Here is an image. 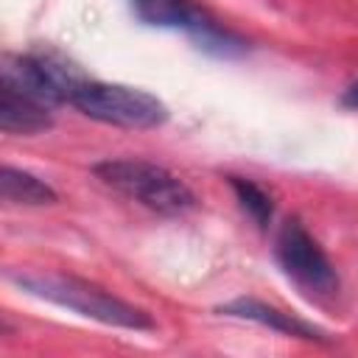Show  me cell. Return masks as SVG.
<instances>
[{
  "mask_svg": "<svg viewBox=\"0 0 358 358\" xmlns=\"http://www.w3.org/2000/svg\"><path fill=\"white\" fill-rule=\"evenodd\" d=\"M8 280L22 288L25 294L53 302L59 308H67L84 319L109 324V327H123V330H154V319L148 310L109 294L106 288L87 282L73 274H59V271H34V268H17L8 271Z\"/></svg>",
  "mask_w": 358,
  "mask_h": 358,
  "instance_id": "obj_1",
  "label": "cell"
},
{
  "mask_svg": "<svg viewBox=\"0 0 358 358\" xmlns=\"http://www.w3.org/2000/svg\"><path fill=\"white\" fill-rule=\"evenodd\" d=\"M92 173L112 190L162 215H182L196 207L193 190L173 171L151 159H137V157L103 159L92 165Z\"/></svg>",
  "mask_w": 358,
  "mask_h": 358,
  "instance_id": "obj_2",
  "label": "cell"
},
{
  "mask_svg": "<svg viewBox=\"0 0 358 358\" xmlns=\"http://www.w3.org/2000/svg\"><path fill=\"white\" fill-rule=\"evenodd\" d=\"M84 81L90 78H84V73L59 53H8L0 64V87L28 95L50 109L59 103H73V95Z\"/></svg>",
  "mask_w": 358,
  "mask_h": 358,
  "instance_id": "obj_3",
  "label": "cell"
},
{
  "mask_svg": "<svg viewBox=\"0 0 358 358\" xmlns=\"http://www.w3.org/2000/svg\"><path fill=\"white\" fill-rule=\"evenodd\" d=\"M73 106L98 123L120 129H157L168 120V106L157 95L126 84L84 81L73 95Z\"/></svg>",
  "mask_w": 358,
  "mask_h": 358,
  "instance_id": "obj_4",
  "label": "cell"
},
{
  "mask_svg": "<svg viewBox=\"0 0 358 358\" xmlns=\"http://www.w3.org/2000/svg\"><path fill=\"white\" fill-rule=\"evenodd\" d=\"M274 257L282 274L310 299H330L338 294V274L316 238L299 218L282 221L274 238Z\"/></svg>",
  "mask_w": 358,
  "mask_h": 358,
  "instance_id": "obj_5",
  "label": "cell"
},
{
  "mask_svg": "<svg viewBox=\"0 0 358 358\" xmlns=\"http://www.w3.org/2000/svg\"><path fill=\"white\" fill-rule=\"evenodd\" d=\"M218 313L221 316H229V319H243V322H255V324H263V327H271L282 336H294V338H305V341H330L327 333L294 313H285L274 305H266L260 299H252V296H238V299H229L224 305H218Z\"/></svg>",
  "mask_w": 358,
  "mask_h": 358,
  "instance_id": "obj_6",
  "label": "cell"
},
{
  "mask_svg": "<svg viewBox=\"0 0 358 358\" xmlns=\"http://www.w3.org/2000/svg\"><path fill=\"white\" fill-rule=\"evenodd\" d=\"M53 126V109L20 95L8 87H0V129L6 134H39Z\"/></svg>",
  "mask_w": 358,
  "mask_h": 358,
  "instance_id": "obj_7",
  "label": "cell"
},
{
  "mask_svg": "<svg viewBox=\"0 0 358 358\" xmlns=\"http://www.w3.org/2000/svg\"><path fill=\"white\" fill-rule=\"evenodd\" d=\"M134 14L157 28H179V31H199L204 22H210L213 17L199 8L190 0H131Z\"/></svg>",
  "mask_w": 358,
  "mask_h": 358,
  "instance_id": "obj_8",
  "label": "cell"
},
{
  "mask_svg": "<svg viewBox=\"0 0 358 358\" xmlns=\"http://www.w3.org/2000/svg\"><path fill=\"white\" fill-rule=\"evenodd\" d=\"M0 196L6 204H17V207H45L59 199L45 179L14 165L0 168Z\"/></svg>",
  "mask_w": 358,
  "mask_h": 358,
  "instance_id": "obj_9",
  "label": "cell"
},
{
  "mask_svg": "<svg viewBox=\"0 0 358 358\" xmlns=\"http://www.w3.org/2000/svg\"><path fill=\"white\" fill-rule=\"evenodd\" d=\"M227 182H229V187H232V193H235L241 210H243L260 229H266V227L271 224V218H274L271 196H268L257 182L243 179V176H227Z\"/></svg>",
  "mask_w": 358,
  "mask_h": 358,
  "instance_id": "obj_10",
  "label": "cell"
},
{
  "mask_svg": "<svg viewBox=\"0 0 358 358\" xmlns=\"http://www.w3.org/2000/svg\"><path fill=\"white\" fill-rule=\"evenodd\" d=\"M341 103H344V106H350V109H358V81H355V84H350V87L341 92Z\"/></svg>",
  "mask_w": 358,
  "mask_h": 358,
  "instance_id": "obj_11",
  "label": "cell"
}]
</instances>
